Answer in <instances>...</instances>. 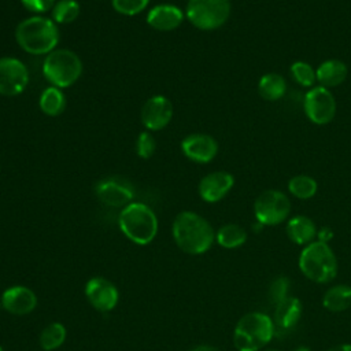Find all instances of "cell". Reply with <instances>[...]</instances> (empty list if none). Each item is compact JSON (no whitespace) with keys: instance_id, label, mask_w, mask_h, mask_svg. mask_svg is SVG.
<instances>
[{"instance_id":"cell-1","label":"cell","mask_w":351,"mask_h":351,"mask_svg":"<svg viewBox=\"0 0 351 351\" xmlns=\"http://www.w3.org/2000/svg\"><path fill=\"white\" fill-rule=\"evenodd\" d=\"M171 230L177 247L191 255L204 254L215 241V232L210 222L193 211L177 214Z\"/></svg>"},{"instance_id":"cell-2","label":"cell","mask_w":351,"mask_h":351,"mask_svg":"<svg viewBox=\"0 0 351 351\" xmlns=\"http://www.w3.org/2000/svg\"><path fill=\"white\" fill-rule=\"evenodd\" d=\"M15 38L19 47L32 55H44L55 49L59 41L56 23L41 15L23 19L15 29Z\"/></svg>"},{"instance_id":"cell-3","label":"cell","mask_w":351,"mask_h":351,"mask_svg":"<svg viewBox=\"0 0 351 351\" xmlns=\"http://www.w3.org/2000/svg\"><path fill=\"white\" fill-rule=\"evenodd\" d=\"M121 232L134 244H149L158 233V218L151 207L132 202L125 206L118 217Z\"/></svg>"},{"instance_id":"cell-4","label":"cell","mask_w":351,"mask_h":351,"mask_svg":"<svg viewBox=\"0 0 351 351\" xmlns=\"http://www.w3.org/2000/svg\"><path fill=\"white\" fill-rule=\"evenodd\" d=\"M273 319L263 313L252 311L243 315L233 330V344L237 351H259L274 336Z\"/></svg>"},{"instance_id":"cell-5","label":"cell","mask_w":351,"mask_h":351,"mask_svg":"<svg viewBox=\"0 0 351 351\" xmlns=\"http://www.w3.org/2000/svg\"><path fill=\"white\" fill-rule=\"evenodd\" d=\"M299 269L313 282L328 284L337 274V259L329 244L314 240L302 250Z\"/></svg>"},{"instance_id":"cell-6","label":"cell","mask_w":351,"mask_h":351,"mask_svg":"<svg viewBox=\"0 0 351 351\" xmlns=\"http://www.w3.org/2000/svg\"><path fill=\"white\" fill-rule=\"evenodd\" d=\"M45 78L58 88L73 85L82 74V62L80 56L66 48L51 51L43 62Z\"/></svg>"},{"instance_id":"cell-7","label":"cell","mask_w":351,"mask_h":351,"mask_svg":"<svg viewBox=\"0 0 351 351\" xmlns=\"http://www.w3.org/2000/svg\"><path fill=\"white\" fill-rule=\"evenodd\" d=\"M230 0H188L185 15L200 30H215L230 16Z\"/></svg>"},{"instance_id":"cell-8","label":"cell","mask_w":351,"mask_h":351,"mask_svg":"<svg viewBox=\"0 0 351 351\" xmlns=\"http://www.w3.org/2000/svg\"><path fill=\"white\" fill-rule=\"evenodd\" d=\"M291 213L288 196L278 189H267L254 202V214L262 226H274L284 222Z\"/></svg>"},{"instance_id":"cell-9","label":"cell","mask_w":351,"mask_h":351,"mask_svg":"<svg viewBox=\"0 0 351 351\" xmlns=\"http://www.w3.org/2000/svg\"><path fill=\"white\" fill-rule=\"evenodd\" d=\"M306 117L315 125H326L336 115V99L328 88L313 86L303 97Z\"/></svg>"},{"instance_id":"cell-10","label":"cell","mask_w":351,"mask_h":351,"mask_svg":"<svg viewBox=\"0 0 351 351\" xmlns=\"http://www.w3.org/2000/svg\"><path fill=\"white\" fill-rule=\"evenodd\" d=\"M29 82V71L16 58H0V95L15 96L23 92Z\"/></svg>"},{"instance_id":"cell-11","label":"cell","mask_w":351,"mask_h":351,"mask_svg":"<svg viewBox=\"0 0 351 351\" xmlns=\"http://www.w3.org/2000/svg\"><path fill=\"white\" fill-rule=\"evenodd\" d=\"M85 296L90 306L101 313H108L115 308L119 299L117 287L103 277H93L85 285Z\"/></svg>"},{"instance_id":"cell-12","label":"cell","mask_w":351,"mask_h":351,"mask_svg":"<svg viewBox=\"0 0 351 351\" xmlns=\"http://www.w3.org/2000/svg\"><path fill=\"white\" fill-rule=\"evenodd\" d=\"M95 193L97 199L110 207H125L132 203L133 188L125 180L117 177H108L100 180L95 185Z\"/></svg>"},{"instance_id":"cell-13","label":"cell","mask_w":351,"mask_h":351,"mask_svg":"<svg viewBox=\"0 0 351 351\" xmlns=\"http://www.w3.org/2000/svg\"><path fill=\"white\" fill-rule=\"evenodd\" d=\"M173 117L171 101L160 95L149 97L141 108V121L148 130H160L167 126Z\"/></svg>"},{"instance_id":"cell-14","label":"cell","mask_w":351,"mask_h":351,"mask_svg":"<svg viewBox=\"0 0 351 351\" xmlns=\"http://www.w3.org/2000/svg\"><path fill=\"white\" fill-rule=\"evenodd\" d=\"M184 155L196 163H208L218 154L217 140L204 133H193L181 141Z\"/></svg>"},{"instance_id":"cell-15","label":"cell","mask_w":351,"mask_h":351,"mask_svg":"<svg viewBox=\"0 0 351 351\" xmlns=\"http://www.w3.org/2000/svg\"><path fill=\"white\" fill-rule=\"evenodd\" d=\"M0 304L12 315H26L36 308L37 296L27 287L12 285L1 293Z\"/></svg>"},{"instance_id":"cell-16","label":"cell","mask_w":351,"mask_h":351,"mask_svg":"<svg viewBox=\"0 0 351 351\" xmlns=\"http://www.w3.org/2000/svg\"><path fill=\"white\" fill-rule=\"evenodd\" d=\"M234 178L230 173L219 170L206 174L199 182V195L207 203H215L223 199L233 188Z\"/></svg>"},{"instance_id":"cell-17","label":"cell","mask_w":351,"mask_h":351,"mask_svg":"<svg viewBox=\"0 0 351 351\" xmlns=\"http://www.w3.org/2000/svg\"><path fill=\"white\" fill-rule=\"evenodd\" d=\"M274 311H273V324L274 329L278 330H291L296 326L299 322L302 313H303V306L302 302L295 298V296H288L280 303L274 304Z\"/></svg>"},{"instance_id":"cell-18","label":"cell","mask_w":351,"mask_h":351,"mask_svg":"<svg viewBox=\"0 0 351 351\" xmlns=\"http://www.w3.org/2000/svg\"><path fill=\"white\" fill-rule=\"evenodd\" d=\"M184 21V12L174 4H158L148 11L147 22L151 27L162 32L177 29Z\"/></svg>"},{"instance_id":"cell-19","label":"cell","mask_w":351,"mask_h":351,"mask_svg":"<svg viewBox=\"0 0 351 351\" xmlns=\"http://www.w3.org/2000/svg\"><path fill=\"white\" fill-rule=\"evenodd\" d=\"M285 232L288 239L298 245H307L317 239V225L306 215H295L288 219Z\"/></svg>"},{"instance_id":"cell-20","label":"cell","mask_w":351,"mask_h":351,"mask_svg":"<svg viewBox=\"0 0 351 351\" xmlns=\"http://www.w3.org/2000/svg\"><path fill=\"white\" fill-rule=\"evenodd\" d=\"M317 82L324 88H335L343 84L347 78L348 69L347 64L339 59L324 60L317 69Z\"/></svg>"},{"instance_id":"cell-21","label":"cell","mask_w":351,"mask_h":351,"mask_svg":"<svg viewBox=\"0 0 351 351\" xmlns=\"http://www.w3.org/2000/svg\"><path fill=\"white\" fill-rule=\"evenodd\" d=\"M322 304L326 310L340 313L351 307V287L347 284H337L328 288L322 298Z\"/></svg>"},{"instance_id":"cell-22","label":"cell","mask_w":351,"mask_h":351,"mask_svg":"<svg viewBox=\"0 0 351 351\" xmlns=\"http://www.w3.org/2000/svg\"><path fill=\"white\" fill-rule=\"evenodd\" d=\"M258 92L265 100L276 101L287 92L285 78L278 73H267L259 78Z\"/></svg>"},{"instance_id":"cell-23","label":"cell","mask_w":351,"mask_h":351,"mask_svg":"<svg viewBox=\"0 0 351 351\" xmlns=\"http://www.w3.org/2000/svg\"><path fill=\"white\" fill-rule=\"evenodd\" d=\"M38 106L44 114L49 117H56L63 112L66 107V97L60 88L52 85L43 90L38 99Z\"/></svg>"},{"instance_id":"cell-24","label":"cell","mask_w":351,"mask_h":351,"mask_svg":"<svg viewBox=\"0 0 351 351\" xmlns=\"http://www.w3.org/2000/svg\"><path fill=\"white\" fill-rule=\"evenodd\" d=\"M215 241L228 250L237 248L247 241V232L237 223H226L215 232Z\"/></svg>"},{"instance_id":"cell-25","label":"cell","mask_w":351,"mask_h":351,"mask_svg":"<svg viewBox=\"0 0 351 351\" xmlns=\"http://www.w3.org/2000/svg\"><path fill=\"white\" fill-rule=\"evenodd\" d=\"M66 328L60 322L48 324L38 336L40 347L44 351H53L59 348L66 340Z\"/></svg>"},{"instance_id":"cell-26","label":"cell","mask_w":351,"mask_h":351,"mask_svg":"<svg viewBox=\"0 0 351 351\" xmlns=\"http://www.w3.org/2000/svg\"><path fill=\"white\" fill-rule=\"evenodd\" d=\"M288 191L295 197H298L300 200H307L317 193L318 184H317L315 178H313L311 176L298 174V176H293L288 181Z\"/></svg>"},{"instance_id":"cell-27","label":"cell","mask_w":351,"mask_h":351,"mask_svg":"<svg viewBox=\"0 0 351 351\" xmlns=\"http://www.w3.org/2000/svg\"><path fill=\"white\" fill-rule=\"evenodd\" d=\"M80 4L75 0H59L52 8V21L56 23H70L80 15Z\"/></svg>"},{"instance_id":"cell-28","label":"cell","mask_w":351,"mask_h":351,"mask_svg":"<svg viewBox=\"0 0 351 351\" xmlns=\"http://www.w3.org/2000/svg\"><path fill=\"white\" fill-rule=\"evenodd\" d=\"M289 73L292 80L299 84L300 86L304 88H313L314 84L317 82V74L315 70L311 67V64L303 62V60H296L291 64Z\"/></svg>"},{"instance_id":"cell-29","label":"cell","mask_w":351,"mask_h":351,"mask_svg":"<svg viewBox=\"0 0 351 351\" xmlns=\"http://www.w3.org/2000/svg\"><path fill=\"white\" fill-rule=\"evenodd\" d=\"M289 288H291V282H289L288 277H285V276L276 277L269 287V292H267L269 300L273 304L280 303L281 300H284L285 298L289 296Z\"/></svg>"},{"instance_id":"cell-30","label":"cell","mask_w":351,"mask_h":351,"mask_svg":"<svg viewBox=\"0 0 351 351\" xmlns=\"http://www.w3.org/2000/svg\"><path fill=\"white\" fill-rule=\"evenodd\" d=\"M115 11L123 15H136L147 8L149 0H111Z\"/></svg>"},{"instance_id":"cell-31","label":"cell","mask_w":351,"mask_h":351,"mask_svg":"<svg viewBox=\"0 0 351 351\" xmlns=\"http://www.w3.org/2000/svg\"><path fill=\"white\" fill-rule=\"evenodd\" d=\"M155 148H156V141H155L154 136L149 132L140 133V136L137 137V141H136L137 155L143 159H148L154 155Z\"/></svg>"},{"instance_id":"cell-32","label":"cell","mask_w":351,"mask_h":351,"mask_svg":"<svg viewBox=\"0 0 351 351\" xmlns=\"http://www.w3.org/2000/svg\"><path fill=\"white\" fill-rule=\"evenodd\" d=\"M21 3L25 5L26 10L36 14L47 12L55 5V0H21Z\"/></svg>"},{"instance_id":"cell-33","label":"cell","mask_w":351,"mask_h":351,"mask_svg":"<svg viewBox=\"0 0 351 351\" xmlns=\"http://www.w3.org/2000/svg\"><path fill=\"white\" fill-rule=\"evenodd\" d=\"M332 237H333V232H332V229L328 228V226H322V228H319L318 232H317V240H318V241H322V243H326V244H328Z\"/></svg>"},{"instance_id":"cell-34","label":"cell","mask_w":351,"mask_h":351,"mask_svg":"<svg viewBox=\"0 0 351 351\" xmlns=\"http://www.w3.org/2000/svg\"><path fill=\"white\" fill-rule=\"evenodd\" d=\"M191 351H219V350L213 346H208V344H200V346L193 347Z\"/></svg>"},{"instance_id":"cell-35","label":"cell","mask_w":351,"mask_h":351,"mask_svg":"<svg viewBox=\"0 0 351 351\" xmlns=\"http://www.w3.org/2000/svg\"><path fill=\"white\" fill-rule=\"evenodd\" d=\"M328 351H351V344H339L329 348Z\"/></svg>"},{"instance_id":"cell-36","label":"cell","mask_w":351,"mask_h":351,"mask_svg":"<svg viewBox=\"0 0 351 351\" xmlns=\"http://www.w3.org/2000/svg\"><path fill=\"white\" fill-rule=\"evenodd\" d=\"M293 351H311V350L307 348V347H298V348H295Z\"/></svg>"},{"instance_id":"cell-37","label":"cell","mask_w":351,"mask_h":351,"mask_svg":"<svg viewBox=\"0 0 351 351\" xmlns=\"http://www.w3.org/2000/svg\"><path fill=\"white\" fill-rule=\"evenodd\" d=\"M266 351H281V350H277V348H270V350H266Z\"/></svg>"},{"instance_id":"cell-38","label":"cell","mask_w":351,"mask_h":351,"mask_svg":"<svg viewBox=\"0 0 351 351\" xmlns=\"http://www.w3.org/2000/svg\"><path fill=\"white\" fill-rule=\"evenodd\" d=\"M0 351H3V348H1V346H0Z\"/></svg>"},{"instance_id":"cell-39","label":"cell","mask_w":351,"mask_h":351,"mask_svg":"<svg viewBox=\"0 0 351 351\" xmlns=\"http://www.w3.org/2000/svg\"><path fill=\"white\" fill-rule=\"evenodd\" d=\"M0 307H1V304H0Z\"/></svg>"}]
</instances>
